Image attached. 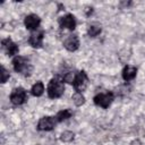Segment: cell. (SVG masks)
Listing matches in <instances>:
<instances>
[{
  "mask_svg": "<svg viewBox=\"0 0 145 145\" xmlns=\"http://www.w3.org/2000/svg\"><path fill=\"white\" fill-rule=\"evenodd\" d=\"M137 75V68L135 66H130V65H127L123 67L122 69V78L123 80L126 82H129V80H133Z\"/></svg>",
  "mask_w": 145,
  "mask_h": 145,
  "instance_id": "12",
  "label": "cell"
},
{
  "mask_svg": "<svg viewBox=\"0 0 145 145\" xmlns=\"http://www.w3.org/2000/svg\"><path fill=\"white\" fill-rule=\"evenodd\" d=\"M63 46L68 50V51H76L78 48H79V39L76 34H71L69 35L65 42H63Z\"/></svg>",
  "mask_w": 145,
  "mask_h": 145,
  "instance_id": "11",
  "label": "cell"
},
{
  "mask_svg": "<svg viewBox=\"0 0 145 145\" xmlns=\"http://www.w3.org/2000/svg\"><path fill=\"white\" fill-rule=\"evenodd\" d=\"M113 100H114V94L112 92H106V93H100V94L95 95L93 99V102L97 106L108 109L110 106V104L113 102Z\"/></svg>",
  "mask_w": 145,
  "mask_h": 145,
  "instance_id": "3",
  "label": "cell"
},
{
  "mask_svg": "<svg viewBox=\"0 0 145 145\" xmlns=\"http://www.w3.org/2000/svg\"><path fill=\"white\" fill-rule=\"evenodd\" d=\"M57 122L58 121H57L56 117H50V116L42 117L37 122V129L42 130V131H50L56 127Z\"/></svg>",
  "mask_w": 145,
  "mask_h": 145,
  "instance_id": "6",
  "label": "cell"
},
{
  "mask_svg": "<svg viewBox=\"0 0 145 145\" xmlns=\"http://www.w3.org/2000/svg\"><path fill=\"white\" fill-rule=\"evenodd\" d=\"M101 31H102L101 26H99V25H89L88 29H87V34L91 37H95V36H97L101 33Z\"/></svg>",
  "mask_w": 145,
  "mask_h": 145,
  "instance_id": "16",
  "label": "cell"
},
{
  "mask_svg": "<svg viewBox=\"0 0 145 145\" xmlns=\"http://www.w3.org/2000/svg\"><path fill=\"white\" fill-rule=\"evenodd\" d=\"M74 138H75V134H74L72 131H69V130L63 131V133L61 134V136H60V139H61L63 143H69V142H71Z\"/></svg>",
  "mask_w": 145,
  "mask_h": 145,
  "instance_id": "17",
  "label": "cell"
},
{
  "mask_svg": "<svg viewBox=\"0 0 145 145\" xmlns=\"http://www.w3.org/2000/svg\"><path fill=\"white\" fill-rule=\"evenodd\" d=\"M31 93H32L34 96H41V95L44 93V85H43V83H42V82H36V83L32 86Z\"/></svg>",
  "mask_w": 145,
  "mask_h": 145,
  "instance_id": "14",
  "label": "cell"
},
{
  "mask_svg": "<svg viewBox=\"0 0 145 145\" xmlns=\"http://www.w3.org/2000/svg\"><path fill=\"white\" fill-rule=\"evenodd\" d=\"M72 85H74V88L76 89V92L82 93L83 91L86 89V87L88 85V77L84 70H80L75 75V79H74Z\"/></svg>",
  "mask_w": 145,
  "mask_h": 145,
  "instance_id": "4",
  "label": "cell"
},
{
  "mask_svg": "<svg viewBox=\"0 0 145 145\" xmlns=\"http://www.w3.org/2000/svg\"><path fill=\"white\" fill-rule=\"evenodd\" d=\"M12 67L16 72H19L24 76H29L33 70L29 60L26 57H22V56H16L12 59Z\"/></svg>",
  "mask_w": 145,
  "mask_h": 145,
  "instance_id": "2",
  "label": "cell"
},
{
  "mask_svg": "<svg viewBox=\"0 0 145 145\" xmlns=\"http://www.w3.org/2000/svg\"><path fill=\"white\" fill-rule=\"evenodd\" d=\"M71 116H72L71 110H69V109H63V110H61V111H59V112L57 113L56 119H57L58 122H61V121H65V120L69 119Z\"/></svg>",
  "mask_w": 145,
  "mask_h": 145,
  "instance_id": "13",
  "label": "cell"
},
{
  "mask_svg": "<svg viewBox=\"0 0 145 145\" xmlns=\"http://www.w3.org/2000/svg\"><path fill=\"white\" fill-rule=\"evenodd\" d=\"M9 99L14 105H22L27 100V93L23 87H17L11 92Z\"/></svg>",
  "mask_w": 145,
  "mask_h": 145,
  "instance_id": "5",
  "label": "cell"
},
{
  "mask_svg": "<svg viewBox=\"0 0 145 145\" xmlns=\"http://www.w3.org/2000/svg\"><path fill=\"white\" fill-rule=\"evenodd\" d=\"M10 77V74H9V71L3 67V66H1V83L3 84V83H6L7 82V79Z\"/></svg>",
  "mask_w": 145,
  "mask_h": 145,
  "instance_id": "18",
  "label": "cell"
},
{
  "mask_svg": "<svg viewBox=\"0 0 145 145\" xmlns=\"http://www.w3.org/2000/svg\"><path fill=\"white\" fill-rule=\"evenodd\" d=\"M40 24H41V18L35 14L27 15L24 19V25L28 31H36Z\"/></svg>",
  "mask_w": 145,
  "mask_h": 145,
  "instance_id": "9",
  "label": "cell"
},
{
  "mask_svg": "<svg viewBox=\"0 0 145 145\" xmlns=\"http://www.w3.org/2000/svg\"><path fill=\"white\" fill-rule=\"evenodd\" d=\"M58 23H59L60 28H66L69 31H74L76 28V25H77L76 19L74 17V15H71V14H67V15L60 17Z\"/></svg>",
  "mask_w": 145,
  "mask_h": 145,
  "instance_id": "7",
  "label": "cell"
},
{
  "mask_svg": "<svg viewBox=\"0 0 145 145\" xmlns=\"http://www.w3.org/2000/svg\"><path fill=\"white\" fill-rule=\"evenodd\" d=\"M63 82H67V83H69V84H72L74 83V79H75V75L74 74H71V72H67L65 76H63Z\"/></svg>",
  "mask_w": 145,
  "mask_h": 145,
  "instance_id": "19",
  "label": "cell"
},
{
  "mask_svg": "<svg viewBox=\"0 0 145 145\" xmlns=\"http://www.w3.org/2000/svg\"><path fill=\"white\" fill-rule=\"evenodd\" d=\"M71 99H72V102L75 103V105H77V106H80V105H83V104L85 103V97H84V95H83L82 93H79V92L74 93L72 96H71Z\"/></svg>",
  "mask_w": 145,
  "mask_h": 145,
  "instance_id": "15",
  "label": "cell"
},
{
  "mask_svg": "<svg viewBox=\"0 0 145 145\" xmlns=\"http://www.w3.org/2000/svg\"><path fill=\"white\" fill-rule=\"evenodd\" d=\"M1 46H2L3 51H5L9 57L16 56V54H18V52H19V48H18V45H17L15 42H12V40H11L10 37L2 40V42H1Z\"/></svg>",
  "mask_w": 145,
  "mask_h": 145,
  "instance_id": "8",
  "label": "cell"
},
{
  "mask_svg": "<svg viewBox=\"0 0 145 145\" xmlns=\"http://www.w3.org/2000/svg\"><path fill=\"white\" fill-rule=\"evenodd\" d=\"M46 92H48V96L50 99H58V97H60L63 94V92H65V83H63V79H61L58 76L53 77L49 82V84H48Z\"/></svg>",
  "mask_w": 145,
  "mask_h": 145,
  "instance_id": "1",
  "label": "cell"
},
{
  "mask_svg": "<svg viewBox=\"0 0 145 145\" xmlns=\"http://www.w3.org/2000/svg\"><path fill=\"white\" fill-rule=\"evenodd\" d=\"M43 37H44V32L43 31H39V32L36 31V32H34L29 35L28 43L33 48H41L42 42H43Z\"/></svg>",
  "mask_w": 145,
  "mask_h": 145,
  "instance_id": "10",
  "label": "cell"
}]
</instances>
